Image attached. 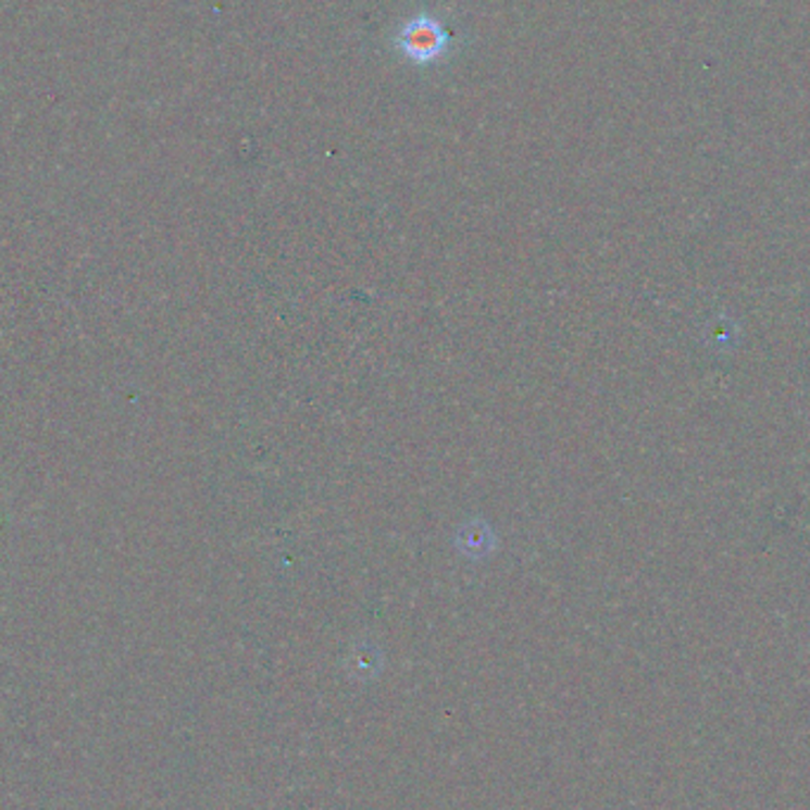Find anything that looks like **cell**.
<instances>
[{
  "instance_id": "obj_1",
  "label": "cell",
  "mask_w": 810,
  "mask_h": 810,
  "mask_svg": "<svg viewBox=\"0 0 810 810\" xmlns=\"http://www.w3.org/2000/svg\"><path fill=\"white\" fill-rule=\"evenodd\" d=\"M456 46L458 38L446 29L444 20L429 15V12H418L413 17H406L391 34V48L415 66L441 64L446 58L453 55Z\"/></svg>"
}]
</instances>
